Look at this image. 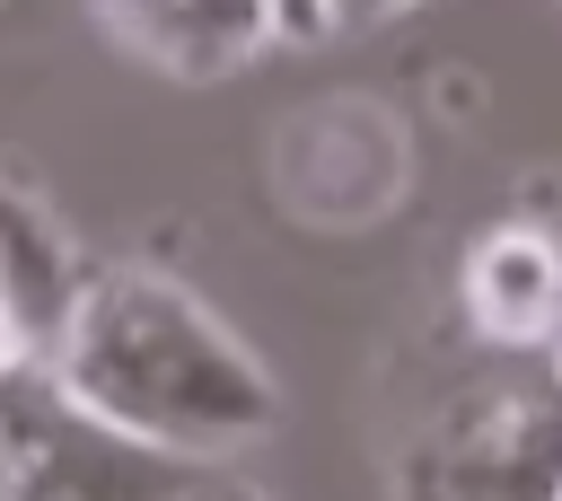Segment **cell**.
<instances>
[{
  "label": "cell",
  "mask_w": 562,
  "mask_h": 501,
  "mask_svg": "<svg viewBox=\"0 0 562 501\" xmlns=\"http://www.w3.org/2000/svg\"><path fill=\"white\" fill-rule=\"evenodd\" d=\"M35 360H44V325H35L26 299L0 281V378H9V369H35Z\"/></svg>",
  "instance_id": "obj_8"
},
{
  "label": "cell",
  "mask_w": 562,
  "mask_h": 501,
  "mask_svg": "<svg viewBox=\"0 0 562 501\" xmlns=\"http://www.w3.org/2000/svg\"><path fill=\"white\" fill-rule=\"evenodd\" d=\"M457 325L474 352H544L562 334V237L544 220H492L457 255Z\"/></svg>",
  "instance_id": "obj_5"
},
{
  "label": "cell",
  "mask_w": 562,
  "mask_h": 501,
  "mask_svg": "<svg viewBox=\"0 0 562 501\" xmlns=\"http://www.w3.org/2000/svg\"><path fill=\"white\" fill-rule=\"evenodd\" d=\"M88 422L158 448L220 466L255 439L281 431V378L272 360L167 264L132 255H88L44 360H35Z\"/></svg>",
  "instance_id": "obj_1"
},
{
  "label": "cell",
  "mask_w": 562,
  "mask_h": 501,
  "mask_svg": "<svg viewBox=\"0 0 562 501\" xmlns=\"http://www.w3.org/2000/svg\"><path fill=\"white\" fill-rule=\"evenodd\" d=\"M88 26L149 79L176 88H220L255 70L263 53L299 44L281 0H88Z\"/></svg>",
  "instance_id": "obj_4"
},
{
  "label": "cell",
  "mask_w": 562,
  "mask_h": 501,
  "mask_svg": "<svg viewBox=\"0 0 562 501\" xmlns=\"http://www.w3.org/2000/svg\"><path fill=\"white\" fill-rule=\"evenodd\" d=\"M395 501H562V369L544 352H474L448 369L386 466Z\"/></svg>",
  "instance_id": "obj_2"
},
{
  "label": "cell",
  "mask_w": 562,
  "mask_h": 501,
  "mask_svg": "<svg viewBox=\"0 0 562 501\" xmlns=\"http://www.w3.org/2000/svg\"><path fill=\"white\" fill-rule=\"evenodd\" d=\"M290 9V26H299V44H316V18H307V0H281Z\"/></svg>",
  "instance_id": "obj_9"
},
{
  "label": "cell",
  "mask_w": 562,
  "mask_h": 501,
  "mask_svg": "<svg viewBox=\"0 0 562 501\" xmlns=\"http://www.w3.org/2000/svg\"><path fill=\"white\" fill-rule=\"evenodd\" d=\"M79 272H88L79 229L53 211V193L35 176L0 167V281L26 299V316L44 325V343H53L61 308H70V290H79Z\"/></svg>",
  "instance_id": "obj_6"
},
{
  "label": "cell",
  "mask_w": 562,
  "mask_h": 501,
  "mask_svg": "<svg viewBox=\"0 0 562 501\" xmlns=\"http://www.w3.org/2000/svg\"><path fill=\"white\" fill-rule=\"evenodd\" d=\"M544 360H553V369H562V334H553V343H544Z\"/></svg>",
  "instance_id": "obj_10"
},
{
  "label": "cell",
  "mask_w": 562,
  "mask_h": 501,
  "mask_svg": "<svg viewBox=\"0 0 562 501\" xmlns=\"http://www.w3.org/2000/svg\"><path fill=\"white\" fill-rule=\"evenodd\" d=\"M422 0H307V18H316V35H369V26H395V18H413Z\"/></svg>",
  "instance_id": "obj_7"
},
{
  "label": "cell",
  "mask_w": 562,
  "mask_h": 501,
  "mask_svg": "<svg viewBox=\"0 0 562 501\" xmlns=\"http://www.w3.org/2000/svg\"><path fill=\"white\" fill-rule=\"evenodd\" d=\"M0 501H263L228 466L158 457L88 422L44 369L0 378Z\"/></svg>",
  "instance_id": "obj_3"
}]
</instances>
